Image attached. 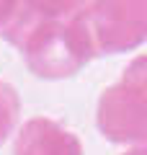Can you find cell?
<instances>
[{
	"label": "cell",
	"mask_w": 147,
	"mask_h": 155,
	"mask_svg": "<svg viewBox=\"0 0 147 155\" xmlns=\"http://www.w3.org/2000/svg\"><path fill=\"white\" fill-rule=\"evenodd\" d=\"M5 39L21 52L28 72L41 80L70 78L93 57V34L85 16L41 18L18 8V13L0 28Z\"/></svg>",
	"instance_id": "cell-1"
},
{
	"label": "cell",
	"mask_w": 147,
	"mask_h": 155,
	"mask_svg": "<svg viewBox=\"0 0 147 155\" xmlns=\"http://www.w3.org/2000/svg\"><path fill=\"white\" fill-rule=\"evenodd\" d=\"M98 127L114 142L147 137V62L129 67L124 80L106 91L98 106Z\"/></svg>",
	"instance_id": "cell-2"
},
{
	"label": "cell",
	"mask_w": 147,
	"mask_h": 155,
	"mask_svg": "<svg viewBox=\"0 0 147 155\" xmlns=\"http://www.w3.org/2000/svg\"><path fill=\"white\" fill-rule=\"evenodd\" d=\"M139 8H147V0H96V5L83 16L101 49L119 52L142 36Z\"/></svg>",
	"instance_id": "cell-3"
},
{
	"label": "cell",
	"mask_w": 147,
	"mask_h": 155,
	"mask_svg": "<svg viewBox=\"0 0 147 155\" xmlns=\"http://www.w3.org/2000/svg\"><path fill=\"white\" fill-rule=\"evenodd\" d=\"M13 155H83V145L57 119L31 116L16 132Z\"/></svg>",
	"instance_id": "cell-4"
},
{
	"label": "cell",
	"mask_w": 147,
	"mask_h": 155,
	"mask_svg": "<svg viewBox=\"0 0 147 155\" xmlns=\"http://www.w3.org/2000/svg\"><path fill=\"white\" fill-rule=\"evenodd\" d=\"M21 119V96L11 83L0 80V145H5L13 137Z\"/></svg>",
	"instance_id": "cell-5"
},
{
	"label": "cell",
	"mask_w": 147,
	"mask_h": 155,
	"mask_svg": "<svg viewBox=\"0 0 147 155\" xmlns=\"http://www.w3.org/2000/svg\"><path fill=\"white\" fill-rule=\"evenodd\" d=\"M85 0H21V8L41 18H70L80 13Z\"/></svg>",
	"instance_id": "cell-6"
},
{
	"label": "cell",
	"mask_w": 147,
	"mask_h": 155,
	"mask_svg": "<svg viewBox=\"0 0 147 155\" xmlns=\"http://www.w3.org/2000/svg\"><path fill=\"white\" fill-rule=\"evenodd\" d=\"M21 8V0H0V28L5 26Z\"/></svg>",
	"instance_id": "cell-7"
},
{
	"label": "cell",
	"mask_w": 147,
	"mask_h": 155,
	"mask_svg": "<svg viewBox=\"0 0 147 155\" xmlns=\"http://www.w3.org/2000/svg\"><path fill=\"white\" fill-rule=\"evenodd\" d=\"M129 155H147V153H129Z\"/></svg>",
	"instance_id": "cell-8"
}]
</instances>
